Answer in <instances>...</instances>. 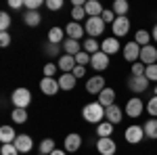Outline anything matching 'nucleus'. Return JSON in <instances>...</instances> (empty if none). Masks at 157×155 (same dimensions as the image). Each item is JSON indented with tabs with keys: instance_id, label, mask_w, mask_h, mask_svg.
Here are the masks:
<instances>
[{
	"instance_id": "obj_1",
	"label": "nucleus",
	"mask_w": 157,
	"mask_h": 155,
	"mask_svg": "<svg viewBox=\"0 0 157 155\" xmlns=\"http://www.w3.org/2000/svg\"><path fill=\"white\" fill-rule=\"evenodd\" d=\"M82 118L88 122V124H101L103 119H105V107L101 105V103H88V105H84V109H82Z\"/></svg>"
},
{
	"instance_id": "obj_2",
	"label": "nucleus",
	"mask_w": 157,
	"mask_h": 155,
	"mask_svg": "<svg viewBox=\"0 0 157 155\" xmlns=\"http://www.w3.org/2000/svg\"><path fill=\"white\" fill-rule=\"evenodd\" d=\"M11 101L17 109H27L29 103H32V92H29V88H23V86H21V88H15L13 95H11Z\"/></svg>"
},
{
	"instance_id": "obj_3",
	"label": "nucleus",
	"mask_w": 157,
	"mask_h": 155,
	"mask_svg": "<svg viewBox=\"0 0 157 155\" xmlns=\"http://www.w3.org/2000/svg\"><path fill=\"white\" fill-rule=\"evenodd\" d=\"M84 29L88 38H98L101 34H105V21L103 17H88L84 23Z\"/></svg>"
},
{
	"instance_id": "obj_4",
	"label": "nucleus",
	"mask_w": 157,
	"mask_h": 155,
	"mask_svg": "<svg viewBox=\"0 0 157 155\" xmlns=\"http://www.w3.org/2000/svg\"><path fill=\"white\" fill-rule=\"evenodd\" d=\"M126 115L128 118H140L143 115V111H145V103H143V99H138V96H132L128 103H126Z\"/></svg>"
},
{
	"instance_id": "obj_5",
	"label": "nucleus",
	"mask_w": 157,
	"mask_h": 155,
	"mask_svg": "<svg viewBox=\"0 0 157 155\" xmlns=\"http://www.w3.org/2000/svg\"><path fill=\"white\" fill-rule=\"evenodd\" d=\"M124 138H126V143L130 145H138L143 138H145V130H143V126H128L126 132H124Z\"/></svg>"
},
{
	"instance_id": "obj_6",
	"label": "nucleus",
	"mask_w": 157,
	"mask_h": 155,
	"mask_svg": "<svg viewBox=\"0 0 157 155\" xmlns=\"http://www.w3.org/2000/svg\"><path fill=\"white\" fill-rule=\"evenodd\" d=\"M147 86H149L147 76H130V78H128V88H130L132 92H136V95L145 92Z\"/></svg>"
},
{
	"instance_id": "obj_7",
	"label": "nucleus",
	"mask_w": 157,
	"mask_h": 155,
	"mask_svg": "<svg viewBox=\"0 0 157 155\" xmlns=\"http://www.w3.org/2000/svg\"><path fill=\"white\" fill-rule=\"evenodd\" d=\"M107 86H105V78L101 76V73H97V76H92L88 82H86V90L90 92V95H101L103 90H105Z\"/></svg>"
},
{
	"instance_id": "obj_8",
	"label": "nucleus",
	"mask_w": 157,
	"mask_h": 155,
	"mask_svg": "<svg viewBox=\"0 0 157 155\" xmlns=\"http://www.w3.org/2000/svg\"><path fill=\"white\" fill-rule=\"evenodd\" d=\"M63 147H65L67 153H75V151H80V147H82V136H80L78 132L67 134L65 141H63Z\"/></svg>"
},
{
	"instance_id": "obj_9",
	"label": "nucleus",
	"mask_w": 157,
	"mask_h": 155,
	"mask_svg": "<svg viewBox=\"0 0 157 155\" xmlns=\"http://www.w3.org/2000/svg\"><path fill=\"white\" fill-rule=\"evenodd\" d=\"M97 151L101 155H115V151H117V145H115V141L109 136V138H98L97 141Z\"/></svg>"
},
{
	"instance_id": "obj_10",
	"label": "nucleus",
	"mask_w": 157,
	"mask_h": 155,
	"mask_svg": "<svg viewBox=\"0 0 157 155\" xmlns=\"http://www.w3.org/2000/svg\"><path fill=\"white\" fill-rule=\"evenodd\" d=\"M40 90H42L46 96L57 95V92L61 90L59 80H55V78H42V80H40Z\"/></svg>"
},
{
	"instance_id": "obj_11",
	"label": "nucleus",
	"mask_w": 157,
	"mask_h": 155,
	"mask_svg": "<svg viewBox=\"0 0 157 155\" xmlns=\"http://www.w3.org/2000/svg\"><path fill=\"white\" fill-rule=\"evenodd\" d=\"M15 147H17V151L19 153H29L32 149H34V141H32V136L29 134H17V138H15Z\"/></svg>"
},
{
	"instance_id": "obj_12",
	"label": "nucleus",
	"mask_w": 157,
	"mask_h": 155,
	"mask_svg": "<svg viewBox=\"0 0 157 155\" xmlns=\"http://www.w3.org/2000/svg\"><path fill=\"white\" fill-rule=\"evenodd\" d=\"M140 63H145L147 67H149V65H155L157 63V48L155 46H151V44H149V46H143L140 48Z\"/></svg>"
},
{
	"instance_id": "obj_13",
	"label": "nucleus",
	"mask_w": 157,
	"mask_h": 155,
	"mask_svg": "<svg viewBox=\"0 0 157 155\" xmlns=\"http://www.w3.org/2000/svg\"><path fill=\"white\" fill-rule=\"evenodd\" d=\"M90 65H92V69H94V72H105V69L109 67V55H105L103 50H98L97 55H92Z\"/></svg>"
},
{
	"instance_id": "obj_14",
	"label": "nucleus",
	"mask_w": 157,
	"mask_h": 155,
	"mask_svg": "<svg viewBox=\"0 0 157 155\" xmlns=\"http://www.w3.org/2000/svg\"><path fill=\"white\" fill-rule=\"evenodd\" d=\"M124 59L128 61V63H136V61L140 59V46H138L134 40L124 46Z\"/></svg>"
},
{
	"instance_id": "obj_15",
	"label": "nucleus",
	"mask_w": 157,
	"mask_h": 155,
	"mask_svg": "<svg viewBox=\"0 0 157 155\" xmlns=\"http://www.w3.org/2000/svg\"><path fill=\"white\" fill-rule=\"evenodd\" d=\"M128 32H130V19L128 17H115V21H113V34H115V38L126 36Z\"/></svg>"
},
{
	"instance_id": "obj_16",
	"label": "nucleus",
	"mask_w": 157,
	"mask_h": 155,
	"mask_svg": "<svg viewBox=\"0 0 157 155\" xmlns=\"http://www.w3.org/2000/svg\"><path fill=\"white\" fill-rule=\"evenodd\" d=\"M105 119H107L109 124H120L121 119H124V109L120 107V105H111V107L105 109Z\"/></svg>"
},
{
	"instance_id": "obj_17",
	"label": "nucleus",
	"mask_w": 157,
	"mask_h": 155,
	"mask_svg": "<svg viewBox=\"0 0 157 155\" xmlns=\"http://www.w3.org/2000/svg\"><path fill=\"white\" fill-rule=\"evenodd\" d=\"M75 65H78V63H75V57L65 55V52L59 57V63H57V67L61 69V73H71L73 69H75Z\"/></svg>"
},
{
	"instance_id": "obj_18",
	"label": "nucleus",
	"mask_w": 157,
	"mask_h": 155,
	"mask_svg": "<svg viewBox=\"0 0 157 155\" xmlns=\"http://www.w3.org/2000/svg\"><path fill=\"white\" fill-rule=\"evenodd\" d=\"M65 34H67V38H71V40H80V38L86 34V29H84V25H82V23L71 21V23L65 25Z\"/></svg>"
},
{
	"instance_id": "obj_19",
	"label": "nucleus",
	"mask_w": 157,
	"mask_h": 155,
	"mask_svg": "<svg viewBox=\"0 0 157 155\" xmlns=\"http://www.w3.org/2000/svg\"><path fill=\"white\" fill-rule=\"evenodd\" d=\"M101 50L105 52V55H115L117 50H120V40L113 36V38H105L103 42H101Z\"/></svg>"
},
{
	"instance_id": "obj_20",
	"label": "nucleus",
	"mask_w": 157,
	"mask_h": 155,
	"mask_svg": "<svg viewBox=\"0 0 157 155\" xmlns=\"http://www.w3.org/2000/svg\"><path fill=\"white\" fill-rule=\"evenodd\" d=\"M84 9H86V15H88V17H101L103 11H105V9L101 6V2H98V0H86Z\"/></svg>"
},
{
	"instance_id": "obj_21",
	"label": "nucleus",
	"mask_w": 157,
	"mask_h": 155,
	"mask_svg": "<svg viewBox=\"0 0 157 155\" xmlns=\"http://www.w3.org/2000/svg\"><path fill=\"white\" fill-rule=\"evenodd\" d=\"M98 103L105 109L111 107V105H115V90H113V88H105V90L98 95Z\"/></svg>"
},
{
	"instance_id": "obj_22",
	"label": "nucleus",
	"mask_w": 157,
	"mask_h": 155,
	"mask_svg": "<svg viewBox=\"0 0 157 155\" xmlns=\"http://www.w3.org/2000/svg\"><path fill=\"white\" fill-rule=\"evenodd\" d=\"M15 138H17V132L13 130V126H2L0 128V141H2V145L15 143Z\"/></svg>"
},
{
	"instance_id": "obj_23",
	"label": "nucleus",
	"mask_w": 157,
	"mask_h": 155,
	"mask_svg": "<svg viewBox=\"0 0 157 155\" xmlns=\"http://www.w3.org/2000/svg\"><path fill=\"white\" fill-rule=\"evenodd\" d=\"M143 130H145V136H147V138H151V141H157V118L147 119L145 126H143Z\"/></svg>"
},
{
	"instance_id": "obj_24",
	"label": "nucleus",
	"mask_w": 157,
	"mask_h": 155,
	"mask_svg": "<svg viewBox=\"0 0 157 155\" xmlns=\"http://www.w3.org/2000/svg\"><path fill=\"white\" fill-rule=\"evenodd\" d=\"M75 76L73 73H61L59 76V86L61 90H73V86H75Z\"/></svg>"
},
{
	"instance_id": "obj_25",
	"label": "nucleus",
	"mask_w": 157,
	"mask_h": 155,
	"mask_svg": "<svg viewBox=\"0 0 157 155\" xmlns=\"http://www.w3.org/2000/svg\"><path fill=\"white\" fill-rule=\"evenodd\" d=\"M63 50H65V55H71V57H75V55H78V52H82L84 48H80V42H78V40L67 38V40L63 42Z\"/></svg>"
},
{
	"instance_id": "obj_26",
	"label": "nucleus",
	"mask_w": 157,
	"mask_h": 155,
	"mask_svg": "<svg viewBox=\"0 0 157 155\" xmlns=\"http://www.w3.org/2000/svg\"><path fill=\"white\" fill-rule=\"evenodd\" d=\"M40 21H42V17H40V13H38V11H27L23 15V23L29 25V27H38Z\"/></svg>"
},
{
	"instance_id": "obj_27",
	"label": "nucleus",
	"mask_w": 157,
	"mask_h": 155,
	"mask_svg": "<svg viewBox=\"0 0 157 155\" xmlns=\"http://www.w3.org/2000/svg\"><path fill=\"white\" fill-rule=\"evenodd\" d=\"M151 32H147V29H138L136 34H134V42L138 44V46H149V42H151Z\"/></svg>"
},
{
	"instance_id": "obj_28",
	"label": "nucleus",
	"mask_w": 157,
	"mask_h": 155,
	"mask_svg": "<svg viewBox=\"0 0 157 155\" xmlns=\"http://www.w3.org/2000/svg\"><path fill=\"white\" fill-rule=\"evenodd\" d=\"M82 48L88 55H97L98 50H101V44L97 42V38H86L84 42H82Z\"/></svg>"
},
{
	"instance_id": "obj_29",
	"label": "nucleus",
	"mask_w": 157,
	"mask_h": 155,
	"mask_svg": "<svg viewBox=\"0 0 157 155\" xmlns=\"http://www.w3.org/2000/svg\"><path fill=\"white\" fill-rule=\"evenodd\" d=\"M97 134H98V138H109V136L113 134V124H109L107 119L101 122L97 126Z\"/></svg>"
},
{
	"instance_id": "obj_30",
	"label": "nucleus",
	"mask_w": 157,
	"mask_h": 155,
	"mask_svg": "<svg viewBox=\"0 0 157 155\" xmlns=\"http://www.w3.org/2000/svg\"><path fill=\"white\" fill-rule=\"evenodd\" d=\"M111 11L115 13L117 17H126V15H128V11H130V4H128L126 0H115V2H113V9H111Z\"/></svg>"
},
{
	"instance_id": "obj_31",
	"label": "nucleus",
	"mask_w": 157,
	"mask_h": 155,
	"mask_svg": "<svg viewBox=\"0 0 157 155\" xmlns=\"http://www.w3.org/2000/svg\"><path fill=\"white\" fill-rule=\"evenodd\" d=\"M48 42L50 44H61V42H65V40H63V29H61V27H50L48 29Z\"/></svg>"
},
{
	"instance_id": "obj_32",
	"label": "nucleus",
	"mask_w": 157,
	"mask_h": 155,
	"mask_svg": "<svg viewBox=\"0 0 157 155\" xmlns=\"http://www.w3.org/2000/svg\"><path fill=\"white\" fill-rule=\"evenodd\" d=\"M38 149H40V153H42V155H50L57 147H55V141H52V138H44V141L40 143Z\"/></svg>"
},
{
	"instance_id": "obj_33",
	"label": "nucleus",
	"mask_w": 157,
	"mask_h": 155,
	"mask_svg": "<svg viewBox=\"0 0 157 155\" xmlns=\"http://www.w3.org/2000/svg\"><path fill=\"white\" fill-rule=\"evenodd\" d=\"M11 118H13V122L15 124H25L27 122V111L25 109H13V113H11Z\"/></svg>"
},
{
	"instance_id": "obj_34",
	"label": "nucleus",
	"mask_w": 157,
	"mask_h": 155,
	"mask_svg": "<svg viewBox=\"0 0 157 155\" xmlns=\"http://www.w3.org/2000/svg\"><path fill=\"white\" fill-rule=\"evenodd\" d=\"M71 19L75 21V23H80L82 19H88L86 9H84V6H73V9H71Z\"/></svg>"
},
{
	"instance_id": "obj_35",
	"label": "nucleus",
	"mask_w": 157,
	"mask_h": 155,
	"mask_svg": "<svg viewBox=\"0 0 157 155\" xmlns=\"http://www.w3.org/2000/svg\"><path fill=\"white\" fill-rule=\"evenodd\" d=\"M90 59H92V55H88L86 50H82V52H78V55H75V63H78V65H82V67L90 65Z\"/></svg>"
},
{
	"instance_id": "obj_36",
	"label": "nucleus",
	"mask_w": 157,
	"mask_h": 155,
	"mask_svg": "<svg viewBox=\"0 0 157 155\" xmlns=\"http://www.w3.org/2000/svg\"><path fill=\"white\" fill-rule=\"evenodd\" d=\"M9 27H11V15L2 11V13H0V29H2V32H6Z\"/></svg>"
},
{
	"instance_id": "obj_37",
	"label": "nucleus",
	"mask_w": 157,
	"mask_h": 155,
	"mask_svg": "<svg viewBox=\"0 0 157 155\" xmlns=\"http://www.w3.org/2000/svg\"><path fill=\"white\" fill-rule=\"evenodd\" d=\"M145 72H147V65H145V63H140V61L132 63V76H145Z\"/></svg>"
},
{
	"instance_id": "obj_38",
	"label": "nucleus",
	"mask_w": 157,
	"mask_h": 155,
	"mask_svg": "<svg viewBox=\"0 0 157 155\" xmlns=\"http://www.w3.org/2000/svg\"><path fill=\"white\" fill-rule=\"evenodd\" d=\"M0 155H19V151H17V147L15 145H2L0 147Z\"/></svg>"
},
{
	"instance_id": "obj_39",
	"label": "nucleus",
	"mask_w": 157,
	"mask_h": 155,
	"mask_svg": "<svg viewBox=\"0 0 157 155\" xmlns=\"http://www.w3.org/2000/svg\"><path fill=\"white\" fill-rule=\"evenodd\" d=\"M147 113L153 115V118H157V96L155 95H153V99L147 103Z\"/></svg>"
},
{
	"instance_id": "obj_40",
	"label": "nucleus",
	"mask_w": 157,
	"mask_h": 155,
	"mask_svg": "<svg viewBox=\"0 0 157 155\" xmlns=\"http://www.w3.org/2000/svg\"><path fill=\"white\" fill-rule=\"evenodd\" d=\"M145 76H147V80H149V82H157V63H155V65H149V67H147Z\"/></svg>"
},
{
	"instance_id": "obj_41",
	"label": "nucleus",
	"mask_w": 157,
	"mask_h": 155,
	"mask_svg": "<svg viewBox=\"0 0 157 155\" xmlns=\"http://www.w3.org/2000/svg\"><path fill=\"white\" fill-rule=\"evenodd\" d=\"M42 4H46L44 0H25V9L27 11H38Z\"/></svg>"
},
{
	"instance_id": "obj_42",
	"label": "nucleus",
	"mask_w": 157,
	"mask_h": 155,
	"mask_svg": "<svg viewBox=\"0 0 157 155\" xmlns=\"http://www.w3.org/2000/svg\"><path fill=\"white\" fill-rule=\"evenodd\" d=\"M57 69H59V67H57L55 63H46V65L42 67V72H44V78H52V76L57 73Z\"/></svg>"
},
{
	"instance_id": "obj_43",
	"label": "nucleus",
	"mask_w": 157,
	"mask_h": 155,
	"mask_svg": "<svg viewBox=\"0 0 157 155\" xmlns=\"http://www.w3.org/2000/svg\"><path fill=\"white\" fill-rule=\"evenodd\" d=\"M46 9L48 11H59V9H63V0H46Z\"/></svg>"
},
{
	"instance_id": "obj_44",
	"label": "nucleus",
	"mask_w": 157,
	"mask_h": 155,
	"mask_svg": "<svg viewBox=\"0 0 157 155\" xmlns=\"http://www.w3.org/2000/svg\"><path fill=\"white\" fill-rule=\"evenodd\" d=\"M9 44H11V34L9 32H0V46L6 48Z\"/></svg>"
},
{
	"instance_id": "obj_45",
	"label": "nucleus",
	"mask_w": 157,
	"mask_h": 155,
	"mask_svg": "<svg viewBox=\"0 0 157 155\" xmlns=\"http://www.w3.org/2000/svg\"><path fill=\"white\" fill-rule=\"evenodd\" d=\"M113 15H115L113 11H107V9H105L101 17H103V21H105V23H111V25H113V21H115V17H113Z\"/></svg>"
},
{
	"instance_id": "obj_46",
	"label": "nucleus",
	"mask_w": 157,
	"mask_h": 155,
	"mask_svg": "<svg viewBox=\"0 0 157 155\" xmlns=\"http://www.w3.org/2000/svg\"><path fill=\"white\" fill-rule=\"evenodd\" d=\"M46 55H48V57H57V55H59V44H46Z\"/></svg>"
},
{
	"instance_id": "obj_47",
	"label": "nucleus",
	"mask_w": 157,
	"mask_h": 155,
	"mask_svg": "<svg viewBox=\"0 0 157 155\" xmlns=\"http://www.w3.org/2000/svg\"><path fill=\"white\" fill-rule=\"evenodd\" d=\"M73 76H75V80H80V78H84L86 76V67H82V65H75V69H73Z\"/></svg>"
},
{
	"instance_id": "obj_48",
	"label": "nucleus",
	"mask_w": 157,
	"mask_h": 155,
	"mask_svg": "<svg viewBox=\"0 0 157 155\" xmlns=\"http://www.w3.org/2000/svg\"><path fill=\"white\" fill-rule=\"evenodd\" d=\"M9 6L11 9H21V6H25V0H9Z\"/></svg>"
},
{
	"instance_id": "obj_49",
	"label": "nucleus",
	"mask_w": 157,
	"mask_h": 155,
	"mask_svg": "<svg viewBox=\"0 0 157 155\" xmlns=\"http://www.w3.org/2000/svg\"><path fill=\"white\" fill-rule=\"evenodd\" d=\"M50 155H67V151H61V149H55Z\"/></svg>"
},
{
	"instance_id": "obj_50",
	"label": "nucleus",
	"mask_w": 157,
	"mask_h": 155,
	"mask_svg": "<svg viewBox=\"0 0 157 155\" xmlns=\"http://www.w3.org/2000/svg\"><path fill=\"white\" fill-rule=\"evenodd\" d=\"M151 36H153V40H155V42H157V25H155V27H153V32H151Z\"/></svg>"
},
{
	"instance_id": "obj_51",
	"label": "nucleus",
	"mask_w": 157,
	"mask_h": 155,
	"mask_svg": "<svg viewBox=\"0 0 157 155\" xmlns=\"http://www.w3.org/2000/svg\"><path fill=\"white\" fill-rule=\"evenodd\" d=\"M153 95H155V96H157V84H155V88H153Z\"/></svg>"
},
{
	"instance_id": "obj_52",
	"label": "nucleus",
	"mask_w": 157,
	"mask_h": 155,
	"mask_svg": "<svg viewBox=\"0 0 157 155\" xmlns=\"http://www.w3.org/2000/svg\"><path fill=\"white\" fill-rule=\"evenodd\" d=\"M38 155H42V153H38Z\"/></svg>"
}]
</instances>
